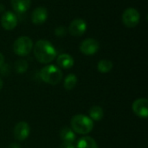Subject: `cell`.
<instances>
[{
	"label": "cell",
	"instance_id": "ffe728a7",
	"mask_svg": "<svg viewBox=\"0 0 148 148\" xmlns=\"http://www.w3.org/2000/svg\"><path fill=\"white\" fill-rule=\"evenodd\" d=\"M60 148H75L74 142H62L60 146Z\"/></svg>",
	"mask_w": 148,
	"mask_h": 148
},
{
	"label": "cell",
	"instance_id": "5b68a950",
	"mask_svg": "<svg viewBox=\"0 0 148 148\" xmlns=\"http://www.w3.org/2000/svg\"><path fill=\"white\" fill-rule=\"evenodd\" d=\"M140 13L137 10L134 8L127 9L122 14V21L123 23L127 28H134L140 22Z\"/></svg>",
	"mask_w": 148,
	"mask_h": 148
},
{
	"label": "cell",
	"instance_id": "3957f363",
	"mask_svg": "<svg viewBox=\"0 0 148 148\" xmlns=\"http://www.w3.org/2000/svg\"><path fill=\"white\" fill-rule=\"evenodd\" d=\"M39 75L44 82L50 85L58 84L62 78V73L61 69L55 65H48L43 67L40 70Z\"/></svg>",
	"mask_w": 148,
	"mask_h": 148
},
{
	"label": "cell",
	"instance_id": "7a4b0ae2",
	"mask_svg": "<svg viewBox=\"0 0 148 148\" xmlns=\"http://www.w3.org/2000/svg\"><path fill=\"white\" fill-rule=\"evenodd\" d=\"M94 127L93 121L84 114L75 115L71 120V129L79 134H89Z\"/></svg>",
	"mask_w": 148,
	"mask_h": 148
},
{
	"label": "cell",
	"instance_id": "52a82bcc",
	"mask_svg": "<svg viewBox=\"0 0 148 148\" xmlns=\"http://www.w3.org/2000/svg\"><path fill=\"white\" fill-rule=\"evenodd\" d=\"M87 29V23L82 18H76L73 20L69 26V32L74 36H82Z\"/></svg>",
	"mask_w": 148,
	"mask_h": 148
},
{
	"label": "cell",
	"instance_id": "603a6c76",
	"mask_svg": "<svg viewBox=\"0 0 148 148\" xmlns=\"http://www.w3.org/2000/svg\"><path fill=\"white\" fill-rule=\"evenodd\" d=\"M3 81H2V79L0 78V90H1L2 88H3Z\"/></svg>",
	"mask_w": 148,
	"mask_h": 148
},
{
	"label": "cell",
	"instance_id": "e0dca14e",
	"mask_svg": "<svg viewBox=\"0 0 148 148\" xmlns=\"http://www.w3.org/2000/svg\"><path fill=\"white\" fill-rule=\"evenodd\" d=\"M97 69L98 70L101 72V73H108L112 70L113 69V62L109 60H107V59H103V60H101L99 62H98V65H97Z\"/></svg>",
	"mask_w": 148,
	"mask_h": 148
},
{
	"label": "cell",
	"instance_id": "d6986e66",
	"mask_svg": "<svg viewBox=\"0 0 148 148\" xmlns=\"http://www.w3.org/2000/svg\"><path fill=\"white\" fill-rule=\"evenodd\" d=\"M15 69H16V71L18 73V74H23L24 72H26L27 69H28V63L25 60H18L15 63Z\"/></svg>",
	"mask_w": 148,
	"mask_h": 148
},
{
	"label": "cell",
	"instance_id": "4fadbf2b",
	"mask_svg": "<svg viewBox=\"0 0 148 148\" xmlns=\"http://www.w3.org/2000/svg\"><path fill=\"white\" fill-rule=\"evenodd\" d=\"M57 64L62 69H70L74 65V59L69 54H62L57 57Z\"/></svg>",
	"mask_w": 148,
	"mask_h": 148
},
{
	"label": "cell",
	"instance_id": "7402d4cb",
	"mask_svg": "<svg viewBox=\"0 0 148 148\" xmlns=\"http://www.w3.org/2000/svg\"><path fill=\"white\" fill-rule=\"evenodd\" d=\"M3 63H4V57H3V54L0 53V68L3 65Z\"/></svg>",
	"mask_w": 148,
	"mask_h": 148
},
{
	"label": "cell",
	"instance_id": "277c9868",
	"mask_svg": "<svg viewBox=\"0 0 148 148\" xmlns=\"http://www.w3.org/2000/svg\"><path fill=\"white\" fill-rule=\"evenodd\" d=\"M33 48L32 40L28 36L18 37L13 44V50L15 54L20 56H25L29 55Z\"/></svg>",
	"mask_w": 148,
	"mask_h": 148
},
{
	"label": "cell",
	"instance_id": "2e32d148",
	"mask_svg": "<svg viewBox=\"0 0 148 148\" xmlns=\"http://www.w3.org/2000/svg\"><path fill=\"white\" fill-rule=\"evenodd\" d=\"M104 115L103 109L100 106H94L89 109V116L91 120L100 121Z\"/></svg>",
	"mask_w": 148,
	"mask_h": 148
},
{
	"label": "cell",
	"instance_id": "9a60e30c",
	"mask_svg": "<svg viewBox=\"0 0 148 148\" xmlns=\"http://www.w3.org/2000/svg\"><path fill=\"white\" fill-rule=\"evenodd\" d=\"M60 137L64 142H74L75 140V132L69 127H63L60 131Z\"/></svg>",
	"mask_w": 148,
	"mask_h": 148
},
{
	"label": "cell",
	"instance_id": "ba28073f",
	"mask_svg": "<svg viewBox=\"0 0 148 148\" xmlns=\"http://www.w3.org/2000/svg\"><path fill=\"white\" fill-rule=\"evenodd\" d=\"M30 127L29 124L25 121L18 122L14 128V138L18 141H23L26 140L29 134Z\"/></svg>",
	"mask_w": 148,
	"mask_h": 148
},
{
	"label": "cell",
	"instance_id": "9c48e42d",
	"mask_svg": "<svg viewBox=\"0 0 148 148\" xmlns=\"http://www.w3.org/2000/svg\"><path fill=\"white\" fill-rule=\"evenodd\" d=\"M134 113L140 117V118H147L148 116V101L146 98L137 99L132 106Z\"/></svg>",
	"mask_w": 148,
	"mask_h": 148
},
{
	"label": "cell",
	"instance_id": "5bb4252c",
	"mask_svg": "<svg viewBox=\"0 0 148 148\" xmlns=\"http://www.w3.org/2000/svg\"><path fill=\"white\" fill-rule=\"evenodd\" d=\"M76 148H98V145L93 138L86 136L77 141Z\"/></svg>",
	"mask_w": 148,
	"mask_h": 148
},
{
	"label": "cell",
	"instance_id": "7c38bea8",
	"mask_svg": "<svg viewBox=\"0 0 148 148\" xmlns=\"http://www.w3.org/2000/svg\"><path fill=\"white\" fill-rule=\"evenodd\" d=\"M31 0H11V6L17 13H23L27 11L30 6Z\"/></svg>",
	"mask_w": 148,
	"mask_h": 148
},
{
	"label": "cell",
	"instance_id": "44dd1931",
	"mask_svg": "<svg viewBox=\"0 0 148 148\" xmlns=\"http://www.w3.org/2000/svg\"><path fill=\"white\" fill-rule=\"evenodd\" d=\"M7 148H21V147H20V145L18 143L14 142V143H11Z\"/></svg>",
	"mask_w": 148,
	"mask_h": 148
},
{
	"label": "cell",
	"instance_id": "6da1fadb",
	"mask_svg": "<svg viewBox=\"0 0 148 148\" xmlns=\"http://www.w3.org/2000/svg\"><path fill=\"white\" fill-rule=\"evenodd\" d=\"M34 55L41 63H49L56 57V50L48 40L41 39L34 47Z\"/></svg>",
	"mask_w": 148,
	"mask_h": 148
},
{
	"label": "cell",
	"instance_id": "8992f818",
	"mask_svg": "<svg viewBox=\"0 0 148 148\" xmlns=\"http://www.w3.org/2000/svg\"><path fill=\"white\" fill-rule=\"evenodd\" d=\"M100 48L99 42L94 38H87L80 45V50L86 56H92L95 54Z\"/></svg>",
	"mask_w": 148,
	"mask_h": 148
},
{
	"label": "cell",
	"instance_id": "30bf717a",
	"mask_svg": "<svg viewBox=\"0 0 148 148\" xmlns=\"http://www.w3.org/2000/svg\"><path fill=\"white\" fill-rule=\"evenodd\" d=\"M17 24V18L16 15L11 11L4 12L1 16V25L7 30L13 29Z\"/></svg>",
	"mask_w": 148,
	"mask_h": 148
},
{
	"label": "cell",
	"instance_id": "8fae6325",
	"mask_svg": "<svg viewBox=\"0 0 148 148\" xmlns=\"http://www.w3.org/2000/svg\"><path fill=\"white\" fill-rule=\"evenodd\" d=\"M48 17L47 9L44 7L36 8L31 14V21L34 24H42L43 23Z\"/></svg>",
	"mask_w": 148,
	"mask_h": 148
},
{
	"label": "cell",
	"instance_id": "ac0fdd59",
	"mask_svg": "<svg viewBox=\"0 0 148 148\" xmlns=\"http://www.w3.org/2000/svg\"><path fill=\"white\" fill-rule=\"evenodd\" d=\"M77 83V77L74 74H69L64 81V88L67 90H72Z\"/></svg>",
	"mask_w": 148,
	"mask_h": 148
}]
</instances>
